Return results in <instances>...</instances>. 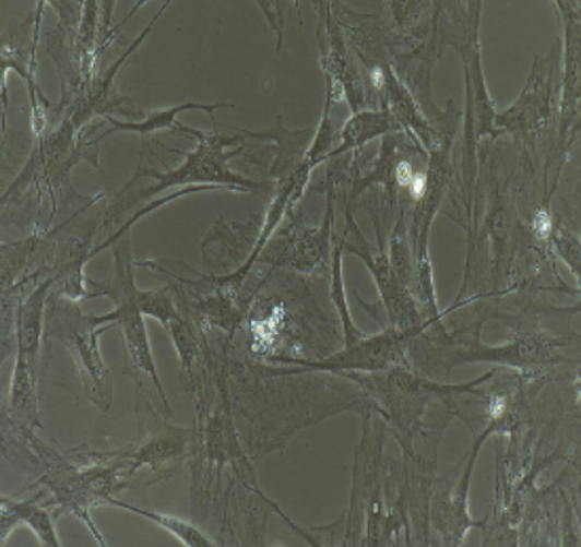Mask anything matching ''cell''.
<instances>
[{
    "instance_id": "1",
    "label": "cell",
    "mask_w": 581,
    "mask_h": 547,
    "mask_svg": "<svg viewBox=\"0 0 581 547\" xmlns=\"http://www.w3.org/2000/svg\"><path fill=\"white\" fill-rule=\"evenodd\" d=\"M47 336L62 342L80 371L86 397L99 411L107 412L112 403V379L110 370L99 350V336L115 328L106 314H84L73 299H56L47 308Z\"/></svg>"
},
{
    "instance_id": "2",
    "label": "cell",
    "mask_w": 581,
    "mask_h": 547,
    "mask_svg": "<svg viewBox=\"0 0 581 547\" xmlns=\"http://www.w3.org/2000/svg\"><path fill=\"white\" fill-rule=\"evenodd\" d=\"M115 280L104 289L102 295H107L115 302V310L107 312V319L120 329L123 336L126 359H129V374L137 379L138 374H146L157 389L163 399L168 416H173L170 403L164 392L159 380L157 365H155L149 332L138 304V288L133 280L132 253H130L129 238L115 246Z\"/></svg>"
},
{
    "instance_id": "3",
    "label": "cell",
    "mask_w": 581,
    "mask_h": 547,
    "mask_svg": "<svg viewBox=\"0 0 581 547\" xmlns=\"http://www.w3.org/2000/svg\"><path fill=\"white\" fill-rule=\"evenodd\" d=\"M177 132L186 133L188 136L199 139L198 147L190 154L179 152V154L186 156L183 165L176 168L175 171L157 173L146 171L142 176H150L157 178V185L153 188L143 190L142 197H154L162 192V190L171 188L177 185H188V182H240L237 181V177L233 176L225 167V163L233 154L225 155L224 141L221 134L203 133L201 130L188 128L183 123L180 124Z\"/></svg>"
},
{
    "instance_id": "4",
    "label": "cell",
    "mask_w": 581,
    "mask_h": 547,
    "mask_svg": "<svg viewBox=\"0 0 581 547\" xmlns=\"http://www.w3.org/2000/svg\"><path fill=\"white\" fill-rule=\"evenodd\" d=\"M56 277L42 282L27 298L19 302L15 319L16 356L38 376L43 336H46V310L49 290Z\"/></svg>"
},
{
    "instance_id": "5",
    "label": "cell",
    "mask_w": 581,
    "mask_h": 547,
    "mask_svg": "<svg viewBox=\"0 0 581 547\" xmlns=\"http://www.w3.org/2000/svg\"><path fill=\"white\" fill-rule=\"evenodd\" d=\"M151 409L153 407L150 406V414ZM151 418H153L154 427H151L150 420L146 419L149 437L143 438L137 453L129 455L130 464H132L129 468V475H133L138 468L143 466H158V464L180 457L185 454L188 442L192 438L190 437L192 436L190 429L168 427L155 412L151 414Z\"/></svg>"
},
{
    "instance_id": "6",
    "label": "cell",
    "mask_w": 581,
    "mask_h": 547,
    "mask_svg": "<svg viewBox=\"0 0 581 547\" xmlns=\"http://www.w3.org/2000/svg\"><path fill=\"white\" fill-rule=\"evenodd\" d=\"M28 525L36 534L42 546H62L58 536L55 520L49 511L34 499L2 498L0 510V530H2V545H5L8 536L14 532L19 524Z\"/></svg>"
},
{
    "instance_id": "7",
    "label": "cell",
    "mask_w": 581,
    "mask_h": 547,
    "mask_svg": "<svg viewBox=\"0 0 581 547\" xmlns=\"http://www.w3.org/2000/svg\"><path fill=\"white\" fill-rule=\"evenodd\" d=\"M10 414L23 427H38L37 374L20 358L12 372Z\"/></svg>"
},
{
    "instance_id": "8",
    "label": "cell",
    "mask_w": 581,
    "mask_h": 547,
    "mask_svg": "<svg viewBox=\"0 0 581 547\" xmlns=\"http://www.w3.org/2000/svg\"><path fill=\"white\" fill-rule=\"evenodd\" d=\"M107 502L112 507L121 508V510L133 512L143 519L153 521V523L159 525V527L167 530L173 536L179 538L185 546L190 547H210L216 546V543L212 540L210 536H206L201 528L197 525L189 523L179 516L166 514V512H158L150 510V508H142L132 506V503L120 501V499L108 497Z\"/></svg>"
},
{
    "instance_id": "9",
    "label": "cell",
    "mask_w": 581,
    "mask_h": 547,
    "mask_svg": "<svg viewBox=\"0 0 581 547\" xmlns=\"http://www.w3.org/2000/svg\"><path fill=\"white\" fill-rule=\"evenodd\" d=\"M221 107H234L232 104H198V103H186L179 104V106H173L168 108H162V110L151 111V115L146 117L143 121H120L115 119V117H107L108 123L112 124V129L108 130L107 134L115 132V130H126V132H137L141 134H149L159 132L164 129H179L181 124L180 121H177V116L183 111H193L201 110L214 115L215 110H218Z\"/></svg>"
},
{
    "instance_id": "10",
    "label": "cell",
    "mask_w": 581,
    "mask_h": 547,
    "mask_svg": "<svg viewBox=\"0 0 581 547\" xmlns=\"http://www.w3.org/2000/svg\"><path fill=\"white\" fill-rule=\"evenodd\" d=\"M33 240L3 242L2 245V290L12 288L16 277L23 272L28 255L32 253Z\"/></svg>"
},
{
    "instance_id": "11",
    "label": "cell",
    "mask_w": 581,
    "mask_h": 547,
    "mask_svg": "<svg viewBox=\"0 0 581 547\" xmlns=\"http://www.w3.org/2000/svg\"><path fill=\"white\" fill-rule=\"evenodd\" d=\"M138 304L143 316L154 317L167 329L173 320L179 319L175 304L170 295L164 290H142L138 289Z\"/></svg>"
},
{
    "instance_id": "12",
    "label": "cell",
    "mask_w": 581,
    "mask_h": 547,
    "mask_svg": "<svg viewBox=\"0 0 581 547\" xmlns=\"http://www.w3.org/2000/svg\"><path fill=\"white\" fill-rule=\"evenodd\" d=\"M166 330L175 343L181 368L188 371L189 376H192L193 362L198 356V338L194 336L193 330L181 317L173 320Z\"/></svg>"
},
{
    "instance_id": "13",
    "label": "cell",
    "mask_w": 581,
    "mask_h": 547,
    "mask_svg": "<svg viewBox=\"0 0 581 547\" xmlns=\"http://www.w3.org/2000/svg\"><path fill=\"white\" fill-rule=\"evenodd\" d=\"M533 228H535L536 236L545 240L553 231V221L545 211L537 212L535 219H533Z\"/></svg>"
},
{
    "instance_id": "14",
    "label": "cell",
    "mask_w": 581,
    "mask_h": 547,
    "mask_svg": "<svg viewBox=\"0 0 581 547\" xmlns=\"http://www.w3.org/2000/svg\"><path fill=\"white\" fill-rule=\"evenodd\" d=\"M414 169H412L411 164L406 160L398 164L396 171H394V177L401 186H411L412 178H414Z\"/></svg>"
},
{
    "instance_id": "15",
    "label": "cell",
    "mask_w": 581,
    "mask_h": 547,
    "mask_svg": "<svg viewBox=\"0 0 581 547\" xmlns=\"http://www.w3.org/2000/svg\"><path fill=\"white\" fill-rule=\"evenodd\" d=\"M425 190H427V177L424 174H416L411 182L412 197L420 199L424 197Z\"/></svg>"
},
{
    "instance_id": "16",
    "label": "cell",
    "mask_w": 581,
    "mask_h": 547,
    "mask_svg": "<svg viewBox=\"0 0 581 547\" xmlns=\"http://www.w3.org/2000/svg\"><path fill=\"white\" fill-rule=\"evenodd\" d=\"M371 84L377 90L383 88V86L386 84V80H384V73H383V71H381L380 68L372 69V71H371Z\"/></svg>"
}]
</instances>
